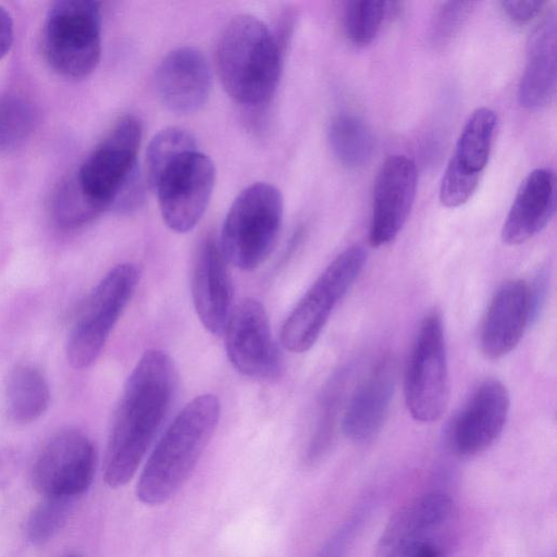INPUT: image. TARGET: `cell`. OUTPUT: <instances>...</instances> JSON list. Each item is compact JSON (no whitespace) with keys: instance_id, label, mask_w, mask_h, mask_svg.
Instances as JSON below:
<instances>
[{"instance_id":"1","label":"cell","mask_w":557,"mask_h":557,"mask_svg":"<svg viewBox=\"0 0 557 557\" xmlns=\"http://www.w3.org/2000/svg\"><path fill=\"white\" fill-rule=\"evenodd\" d=\"M173 359L146 350L132 370L113 417L103 458V481L112 488L134 476L171 408L176 389Z\"/></svg>"},{"instance_id":"2","label":"cell","mask_w":557,"mask_h":557,"mask_svg":"<svg viewBox=\"0 0 557 557\" xmlns=\"http://www.w3.org/2000/svg\"><path fill=\"white\" fill-rule=\"evenodd\" d=\"M220 411L212 394L198 395L182 408L146 461L136 486L139 502L156 506L178 492L211 441Z\"/></svg>"},{"instance_id":"3","label":"cell","mask_w":557,"mask_h":557,"mask_svg":"<svg viewBox=\"0 0 557 557\" xmlns=\"http://www.w3.org/2000/svg\"><path fill=\"white\" fill-rule=\"evenodd\" d=\"M215 59L221 83L236 102L250 109L270 102L281 77L282 42L262 21L248 14L231 18Z\"/></svg>"},{"instance_id":"4","label":"cell","mask_w":557,"mask_h":557,"mask_svg":"<svg viewBox=\"0 0 557 557\" xmlns=\"http://www.w3.org/2000/svg\"><path fill=\"white\" fill-rule=\"evenodd\" d=\"M283 199L269 183H255L234 199L222 226L220 249L227 263L250 271L272 252L281 230Z\"/></svg>"},{"instance_id":"5","label":"cell","mask_w":557,"mask_h":557,"mask_svg":"<svg viewBox=\"0 0 557 557\" xmlns=\"http://www.w3.org/2000/svg\"><path fill=\"white\" fill-rule=\"evenodd\" d=\"M139 280L133 263L112 268L94 287L71 326L66 356L75 369L90 367L129 302Z\"/></svg>"},{"instance_id":"6","label":"cell","mask_w":557,"mask_h":557,"mask_svg":"<svg viewBox=\"0 0 557 557\" xmlns=\"http://www.w3.org/2000/svg\"><path fill=\"white\" fill-rule=\"evenodd\" d=\"M367 251L354 245L338 253L299 299L284 321L281 343L289 351L309 350L319 338L334 308L357 280Z\"/></svg>"},{"instance_id":"7","label":"cell","mask_w":557,"mask_h":557,"mask_svg":"<svg viewBox=\"0 0 557 557\" xmlns=\"http://www.w3.org/2000/svg\"><path fill=\"white\" fill-rule=\"evenodd\" d=\"M100 7L92 0L54 2L45 29V51L51 67L66 77H84L101 53Z\"/></svg>"},{"instance_id":"8","label":"cell","mask_w":557,"mask_h":557,"mask_svg":"<svg viewBox=\"0 0 557 557\" xmlns=\"http://www.w3.org/2000/svg\"><path fill=\"white\" fill-rule=\"evenodd\" d=\"M454 519L455 505L447 494L416 497L391 517L374 557H445Z\"/></svg>"},{"instance_id":"9","label":"cell","mask_w":557,"mask_h":557,"mask_svg":"<svg viewBox=\"0 0 557 557\" xmlns=\"http://www.w3.org/2000/svg\"><path fill=\"white\" fill-rule=\"evenodd\" d=\"M405 401L410 416L431 423L441 418L449 396L443 320L437 311L420 323L405 372Z\"/></svg>"},{"instance_id":"10","label":"cell","mask_w":557,"mask_h":557,"mask_svg":"<svg viewBox=\"0 0 557 557\" xmlns=\"http://www.w3.org/2000/svg\"><path fill=\"white\" fill-rule=\"evenodd\" d=\"M214 182L213 162L197 149L171 161L150 184L165 225L176 233L193 230L207 210Z\"/></svg>"},{"instance_id":"11","label":"cell","mask_w":557,"mask_h":557,"mask_svg":"<svg viewBox=\"0 0 557 557\" xmlns=\"http://www.w3.org/2000/svg\"><path fill=\"white\" fill-rule=\"evenodd\" d=\"M141 136L136 116L121 117L77 171L83 188L102 211L112 209L124 187L139 173Z\"/></svg>"},{"instance_id":"12","label":"cell","mask_w":557,"mask_h":557,"mask_svg":"<svg viewBox=\"0 0 557 557\" xmlns=\"http://www.w3.org/2000/svg\"><path fill=\"white\" fill-rule=\"evenodd\" d=\"M227 358L242 374L276 380L284 372L281 351L273 339L269 315L255 298H244L231 310L223 333Z\"/></svg>"},{"instance_id":"13","label":"cell","mask_w":557,"mask_h":557,"mask_svg":"<svg viewBox=\"0 0 557 557\" xmlns=\"http://www.w3.org/2000/svg\"><path fill=\"white\" fill-rule=\"evenodd\" d=\"M97 468L92 441L76 430L52 436L38 455L32 482L45 497L77 498L91 485Z\"/></svg>"},{"instance_id":"14","label":"cell","mask_w":557,"mask_h":557,"mask_svg":"<svg viewBox=\"0 0 557 557\" xmlns=\"http://www.w3.org/2000/svg\"><path fill=\"white\" fill-rule=\"evenodd\" d=\"M416 163L404 154H392L382 163L373 185L369 243L387 245L405 225L417 190Z\"/></svg>"},{"instance_id":"15","label":"cell","mask_w":557,"mask_h":557,"mask_svg":"<svg viewBox=\"0 0 557 557\" xmlns=\"http://www.w3.org/2000/svg\"><path fill=\"white\" fill-rule=\"evenodd\" d=\"M509 393L498 380L483 381L454 420L449 445L461 457L475 456L494 444L506 424Z\"/></svg>"},{"instance_id":"16","label":"cell","mask_w":557,"mask_h":557,"mask_svg":"<svg viewBox=\"0 0 557 557\" xmlns=\"http://www.w3.org/2000/svg\"><path fill=\"white\" fill-rule=\"evenodd\" d=\"M227 261L211 236L197 245L191 265V297L203 327L221 335L232 310L233 287Z\"/></svg>"},{"instance_id":"17","label":"cell","mask_w":557,"mask_h":557,"mask_svg":"<svg viewBox=\"0 0 557 557\" xmlns=\"http://www.w3.org/2000/svg\"><path fill=\"white\" fill-rule=\"evenodd\" d=\"M535 317L530 284L519 278L504 283L483 319L480 343L485 357L499 359L509 354Z\"/></svg>"},{"instance_id":"18","label":"cell","mask_w":557,"mask_h":557,"mask_svg":"<svg viewBox=\"0 0 557 557\" xmlns=\"http://www.w3.org/2000/svg\"><path fill=\"white\" fill-rule=\"evenodd\" d=\"M154 82L158 96L169 110L189 114L198 111L209 98L210 66L199 49L180 47L162 59Z\"/></svg>"},{"instance_id":"19","label":"cell","mask_w":557,"mask_h":557,"mask_svg":"<svg viewBox=\"0 0 557 557\" xmlns=\"http://www.w3.org/2000/svg\"><path fill=\"white\" fill-rule=\"evenodd\" d=\"M396 366L383 357L355 388L342 418V431L352 442L364 443L381 430L393 398Z\"/></svg>"},{"instance_id":"20","label":"cell","mask_w":557,"mask_h":557,"mask_svg":"<svg viewBox=\"0 0 557 557\" xmlns=\"http://www.w3.org/2000/svg\"><path fill=\"white\" fill-rule=\"evenodd\" d=\"M556 209V177L547 168L530 172L522 181L502 227V240L521 245L539 234Z\"/></svg>"},{"instance_id":"21","label":"cell","mask_w":557,"mask_h":557,"mask_svg":"<svg viewBox=\"0 0 557 557\" xmlns=\"http://www.w3.org/2000/svg\"><path fill=\"white\" fill-rule=\"evenodd\" d=\"M556 12L544 13L527 44V63L517 98L528 110H539L552 102L556 92Z\"/></svg>"},{"instance_id":"22","label":"cell","mask_w":557,"mask_h":557,"mask_svg":"<svg viewBox=\"0 0 557 557\" xmlns=\"http://www.w3.org/2000/svg\"><path fill=\"white\" fill-rule=\"evenodd\" d=\"M5 412L17 423H30L40 418L50 403V389L45 374L29 363L16 364L4 383Z\"/></svg>"},{"instance_id":"23","label":"cell","mask_w":557,"mask_h":557,"mask_svg":"<svg viewBox=\"0 0 557 557\" xmlns=\"http://www.w3.org/2000/svg\"><path fill=\"white\" fill-rule=\"evenodd\" d=\"M496 127L497 115L492 109H475L466 121L448 163L480 178L491 156Z\"/></svg>"},{"instance_id":"24","label":"cell","mask_w":557,"mask_h":557,"mask_svg":"<svg viewBox=\"0 0 557 557\" xmlns=\"http://www.w3.org/2000/svg\"><path fill=\"white\" fill-rule=\"evenodd\" d=\"M327 139L333 154L347 169L363 166L374 151V138L370 128L354 114L335 115L329 124Z\"/></svg>"},{"instance_id":"25","label":"cell","mask_w":557,"mask_h":557,"mask_svg":"<svg viewBox=\"0 0 557 557\" xmlns=\"http://www.w3.org/2000/svg\"><path fill=\"white\" fill-rule=\"evenodd\" d=\"M101 212L100 207L83 188L76 173L60 185L53 201V215L60 226H83Z\"/></svg>"},{"instance_id":"26","label":"cell","mask_w":557,"mask_h":557,"mask_svg":"<svg viewBox=\"0 0 557 557\" xmlns=\"http://www.w3.org/2000/svg\"><path fill=\"white\" fill-rule=\"evenodd\" d=\"M389 2L381 0H352L344 8V30L347 39L356 46L370 44L379 34L386 16Z\"/></svg>"},{"instance_id":"27","label":"cell","mask_w":557,"mask_h":557,"mask_svg":"<svg viewBox=\"0 0 557 557\" xmlns=\"http://www.w3.org/2000/svg\"><path fill=\"white\" fill-rule=\"evenodd\" d=\"M34 126V113L22 97L10 95L0 98V153L22 146Z\"/></svg>"},{"instance_id":"28","label":"cell","mask_w":557,"mask_h":557,"mask_svg":"<svg viewBox=\"0 0 557 557\" xmlns=\"http://www.w3.org/2000/svg\"><path fill=\"white\" fill-rule=\"evenodd\" d=\"M197 149L194 136L181 127L159 132L147 149V177L149 185L158 174L182 153Z\"/></svg>"},{"instance_id":"29","label":"cell","mask_w":557,"mask_h":557,"mask_svg":"<svg viewBox=\"0 0 557 557\" xmlns=\"http://www.w3.org/2000/svg\"><path fill=\"white\" fill-rule=\"evenodd\" d=\"M76 498L45 497L30 515L26 534L33 544L49 541L66 523Z\"/></svg>"},{"instance_id":"30","label":"cell","mask_w":557,"mask_h":557,"mask_svg":"<svg viewBox=\"0 0 557 557\" xmlns=\"http://www.w3.org/2000/svg\"><path fill=\"white\" fill-rule=\"evenodd\" d=\"M344 379L345 374L343 372L338 373L333 377L324 392L321 403L320 418L308 449V460L311 462L320 459L325 454L332 442L338 406L343 393Z\"/></svg>"},{"instance_id":"31","label":"cell","mask_w":557,"mask_h":557,"mask_svg":"<svg viewBox=\"0 0 557 557\" xmlns=\"http://www.w3.org/2000/svg\"><path fill=\"white\" fill-rule=\"evenodd\" d=\"M476 2L446 1L435 11L429 29V41L434 47H443L460 32Z\"/></svg>"},{"instance_id":"32","label":"cell","mask_w":557,"mask_h":557,"mask_svg":"<svg viewBox=\"0 0 557 557\" xmlns=\"http://www.w3.org/2000/svg\"><path fill=\"white\" fill-rule=\"evenodd\" d=\"M504 14L515 24H527L541 14L546 1L543 0H520V1H500Z\"/></svg>"},{"instance_id":"33","label":"cell","mask_w":557,"mask_h":557,"mask_svg":"<svg viewBox=\"0 0 557 557\" xmlns=\"http://www.w3.org/2000/svg\"><path fill=\"white\" fill-rule=\"evenodd\" d=\"M13 40V24L9 13L0 7V59L3 58Z\"/></svg>"},{"instance_id":"34","label":"cell","mask_w":557,"mask_h":557,"mask_svg":"<svg viewBox=\"0 0 557 557\" xmlns=\"http://www.w3.org/2000/svg\"><path fill=\"white\" fill-rule=\"evenodd\" d=\"M69 557H77V556H73V555H71V556H69Z\"/></svg>"}]
</instances>
